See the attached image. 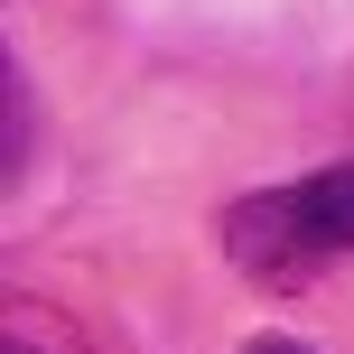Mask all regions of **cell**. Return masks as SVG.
<instances>
[{
    "label": "cell",
    "mask_w": 354,
    "mask_h": 354,
    "mask_svg": "<svg viewBox=\"0 0 354 354\" xmlns=\"http://www.w3.org/2000/svg\"><path fill=\"white\" fill-rule=\"evenodd\" d=\"M224 261L261 289H299L326 261H354V159L243 196L224 214Z\"/></svg>",
    "instance_id": "1"
},
{
    "label": "cell",
    "mask_w": 354,
    "mask_h": 354,
    "mask_svg": "<svg viewBox=\"0 0 354 354\" xmlns=\"http://www.w3.org/2000/svg\"><path fill=\"white\" fill-rule=\"evenodd\" d=\"M243 354H308V345H299V336H252Z\"/></svg>",
    "instance_id": "2"
}]
</instances>
